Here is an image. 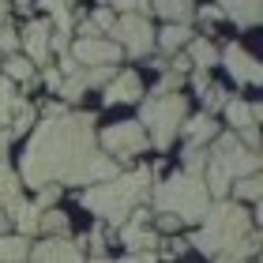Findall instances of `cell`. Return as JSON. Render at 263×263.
I'll use <instances>...</instances> for the list:
<instances>
[{"instance_id":"83f0119b","label":"cell","mask_w":263,"mask_h":263,"mask_svg":"<svg viewBox=\"0 0 263 263\" xmlns=\"http://www.w3.org/2000/svg\"><path fill=\"white\" fill-rule=\"evenodd\" d=\"M42 230L49 233V237H68V214L57 211V207L42 211Z\"/></svg>"},{"instance_id":"cb8c5ba5","label":"cell","mask_w":263,"mask_h":263,"mask_svg":"<svg viewBox=\"0 0 263 263\" xmlns=\"http://www.w3.org/2000/svg\"><path fill=\"white\" fill-rule=\"evenodd\" d=\"M15 199H23V181L15 170L0 165V207H11Z\"/></svg>"},{"instance_id":"9a60e30c","label":"cell","mask_w":263,"mask_h":263,"mask_svg":"<svg viewBox=\"0 0 263 263\" xmlns=\"http://www.w3.org/2000/svg\"><path fill=\"white\" fill-rule=\"evenodd\" d=\"M4 214H8L11 222H15V233H19V237H27V241H30L34 233H42V207H38V203L15 199L11 207H4Z\"/></svg>"},{"instance_id":"9c48e42d","label":"cell","mask_w":263,"mask_h":263,"mask_svg":"<svg viewBox=\"0 0 263 263\" xmlns=\"http://www.w3.org/2000/svg\"><path fill=\"white\" fill-rule=\"evenodd\" d=\"M68 53L76 57L79 68H117V61H121V49L109 38H76Z\"/></svg>"},{"instance_id":"52a82bcc","label":"cell","mask_w":263,"mask_h":263,"mask_svg":"<svg viewBox=\"0 0 263 263\" xmlns=\"http://www.w3.org/2000/svg\"><path fill=\"white\" fill-rule=\"evenodd\" d=\"M98 143L105 147V154H109L113 162H132L136 154H143L151 147V139H147V132H143L139 121H117V124H109L98 136Z\"/></svg>"},{"instance_id":"7a4b0ae2","label":"cell","mask_w":263,"mask_h":263,"mask_svg":"<svg viewBox=\"0 0 263 263\" xmlns=\"http://www.w3.org/2000/svg\"><path fill=\"white\" fill-rule=\"evenodd\" d=\"M151 181H154V170L151 165H136L128 173H117L113 181H102V184H90L79 192V203L87 211H94L102 222L109 226H124L128 214L143 207V199L151 196Z\"/></svg>"},{"instance_id":"d6a6232c","label":"cell","mask_w":263,"mask_h":263,"mask_svg":"<svg viewBox=\"0 0 263 263\" xmlns=\"http://www.w3.org/2000/svg\"><path fill=\"white\" fill-rule=\"evenodd\" d=\"M0 53H4V57L19 53V30H15V27H8V23L0 27Z\"/></svg>"},{"instance_id":"3957f363","label":"cell","mask_w":263,"mask_h":263,"mask_svg":"<svg viewBox=\"0 0 263 263\" xmlns=\"http://www.w3.org/2000/svg\"><path fill=\"white\" fill-rule=\"evenodd\" d=\"M256 230L252 211H245L237 199H214L207 207V218L199 222V230L192 233V241L203 256L218 259V256H237L245 245V237Z\"/></svg>"},{"instance_id":"f546056e","label":"cell","mask_w":263,"mask_h":263,"mask_svg":"<svg viewBox=\"0 0 263 263\" xmlns=\"http://www.w3.org/2000/svg\"><path fill=\"white\" fill-rule=\"evenodd\" d=\"M199 98H203V105H207V109H203V113H211V117H214L218 109H226V102H230V94H226V87H214V83H211V87L203 90Z\"/></svg>"},{"instance_id":"484cf974","label":"cell","mask_w":263,"mask_h":263,"mask_svg":"<svg viewBox=\"0 0 263 263\" xmlns=\"http://www.w3.org/2000/svg\"><path fill=\"white\" fill-rule=\"evenodd\" d=\"M42 8L49 11V27H57V34L71 30V11H68L64 0H42Z\"/></svg>"},{"instance_id":"8d00e7d4","label":"cell","mask_w":263,"mask_h":263,"mask_svg":"<svg viewBox=\"0 0 263 263\" xmlns=\"http://www.w3.org/2000/svg\"><path fill=\"white\" fill-rule=\"evenodd\" d=\"M196 15H199L203 23H218V19H226V15H222V8H214V4H203V8H196Z\"/></svg>"},{"instance_id":"44dd1931","label":"cell","mask_w":263,"mask_h":263,"mask_svg":"<svg viewBox=\"0 0 263 263\" xmlns=\"http://www.w3.org/2000/svg\"><path fill=\"white\" fill-rule=\"evenodd\" d=\"M188 61H192L196 71H211L214 64H218V45H214L211 38H192L188 42Z\"/></svg>"},{"instance_id":"5b68a950","label":"cell","mask_w":263,"mask_h":263,"mask_svg":"<svg viewBox=\"0 0 263 263\" xmlns=\"http://www.w3.org/2000/svg\"><path fill=\"white\" fill-rule=\"evenodd\" d=\"M252 173H259V154L245 151L237 132H218L207 147V170H203L211 199H230V184Z\"/></svg>"},{"instance_id":"60d3db41","label":"cell","mask_w":263,"mask_h":263,"mask_svg":"<svg viewBox=\"0 0 263 263\" xmlns=\"http://www.w3.org/2000/svg\"><path fill=\"white\" fill-rule=\"evenodd\" d=\"M11 139H15V136H11L8 128H0V165H4V154H8V147H11Z\"/></svg>"},{"instance_id":"d4e9b609","label":"cell","mask_w":263,"mask_h":263,"mask_svg":"<svg viewBox=\"0 0 263 263\" xmlns=\"http://www.w3.org/2000/svg\"><path fill=\"white\" fill-rule=\"evenodd\" d=\"M15 102H19V94H15V83H11V79L4 76V71H0V128H8V124H11Z\"/></svg>"},{"instance_id":"74e56055","label":"cell","mask_w":263,"mask_h":263,"mask_svg":"<svg viewBox=\"0 0 263 263\" xmlns=\"http://www.w3.org/2000/svg\"><path fill=\"white\" fill-rule=\"evenodd\" d=\"M45 87H49V90H61V83H64V76H61V71H57V68H45Z\"/></svg>"},{"instance_id":"7c38bea8","label":"cell","mask_w":263,"mask_h":263,"mask_svg":"<svg viewBox=\"0 0 263 263\" xmlns=\"http://www.w3.org/2000/svg\"><path fill=\"white\" fill-rule=\"evenodd\" d=\"M218 64H226V71L237 79V83H259V61L252 53H245L237 42H230L226 49H218Z\"/></svg>"},{"instance_id":"b9f144b4","label":"cell","mask_w":263,"mask_h":263,"mask_svg":"<svg viewBox=\"0 0 263 263\" xmlns=\"http://www.w3.org/2000/svg\"><path fill=\"white\" fill-rule=\"evenodd\" d=\"M132 11H136V15H147V11H151V0H132Z\"/></svg>"},{"instance_id":"ffe728a7","label":"cell","mask_w":263,"mask_h":263,"mask_svg":"<svg viewBox=\"0 0 263 263\" xmlns=\"http://www.w3.org/2000/svg\"><path fill=\"white\" fill-rule=\"evenodd\" d=\"M151 11H158L165 23H181V27H188V23L196 19L192 0H151Z\"/></svg>"},{"instance_id":"4dcf8cb0","label":"cell","mask_w":263,"mask_h":263,"mask_svg":"<svg viewBox=\"0 0 263 263\" xmlns=\"http://www.w3.org/2000/svg\"><path fill=\"white\" fill-rule=\"evenodd\" d=\"M181 87H184V76H181V71H170V68H165V76L158 79V87H154L151 94H181Z\"/></svg>"},{"instance_id":"d6986e66","label":"cell","mask_w":263,"mask_h":263,"mask_svg":"<svg viewBox=\"0 0 263 263\" xmlns=\"http://www.w3.org/2000/svg\"><path fill=\"white\" fill-rule=\"evenodd\" d=\"M214 8H222V15L233 19L237 27H256L259 23V0H214Z\"/></svg>"},{"instance_id":"7402d4cb","label":"cell","mask_w":263,"mask_h":263,"mask_svg":"<svg viewBox=\"0 0 263 263\" xmlns=\"http://www.w3.org/2000/svg\"><path fill=\"white\" fill-rule=\"evenodd\" d=\"M0 71H4V76H8L11 83H27V87H30L34 79H38V76H34V64H30L23 53H11L8 61L0 64Z\"/></svg>"},{"instance_id":"bcb514c9","label":"cell","mask_w":263,"mask_h":263,"mask_svg":"<svg viewBox=\"0 0 263 263\" xmlns=\"http://www.w3.org/2000/svg\"><path fill=\"white\" fill-rule=\"evenodd\" d=\"M4 230H8V214H4V207H0V237H4Z\"/></svg>"},{"instance_id":"30bf717a","label":"cell","mask_w":263,"mask_h":263,"mask_svg":"<svg viewBox=\"0 0 263 263\" xmlns=\"http://www.w3.org/2000/svg\"><path fill=\"white\" fill-rule=\"evenodd\" d=\"M27 263H87L83 259V248L68 237H45V241L30 245Z\"/></svg>"},{"instance_id":"ac0fdd59","label":"cell","mask_w":263,"mask_h":263,"mask_svg":"<svg viewBox=\"0 0 263 263\" xmlns=\"http://www.w3.org/2000/svg\"><path fill=\"white\" fill-rule=\"evenodd\" d=\"M226 121H230V128L233 132H241V128H252V124H259V117H263V105L259 102H241V98H230L226 102Z\"/></svg>"},{"instance_id":"603a6c76","label":"cell","mask_w":263,"mask_h":263,"mask_svg":"<svg viewBox=\"0 0 263 263\" xmlns=\"http://www.w3.org/2000/svg\"><path fill=\"white\" fill-rule=\"evenodd\" d=\"M27 256H30V241L27 237H19V233L0 237V263H27Z\"/></svg>"},{"instance_id":"836d02e7","label":"cell","mask_w":263,"mask_h":263,"mask_svg":"<svg viewBox=\"0 0 263 263\" xmlns=\"http://www.w3.org/2000/svg\"><path fill=\"white\" fill-rule=\"evenodd\" d=\"M61 196H64L61 184H45V188H38V199H34V203H38L42 211H49V207H57V199H61Z\"/></svg>"},{"instance_id":"4fadbf2b","label":"cell","mask_w":263,"mask_h":263,"mask_svg":"<svg viewBox=\"0 0 263 263\" xmlns=\"http://www.w3.org/2000/svg\"><path fill=\"white\" fill-rule=\"evenodd\" d=\"M139 94H143V83L136 71H117L102 87V105H132V102H139Z\"/></svg>"},{"instance_id":"8fae6325","label":"cell","mask_w":263,"mask_h":263,"mask_svg":"<svg viewBox=\"0 0 263 263\" xmlns=\"http://www.w3.org/2000/svg\"><path fill=\"white\" fill-rule=\"evenodd\" d=\"M49 19H30L27 27L19 30V49H27V61L30 64H45L49 61Z\"/></svg>"},{"instance_id":"1f68e13d","label":"cell","mask_w":263,"mask_h":263,"mask_svg":"<svg viewBox=\"0 0 263 263\" xmlns=\"http://www.w3.org/2000/svg\"><path fill=\"white\" fill-rule=\"evenodd\" d=\"M90 27L94 30H113L117 27V11H109V8H105V4H98V8H94V15H90Z\"/></svg>"},{"instance_id":"f35d334b","label":"cell","mask_w":263,"mask_h":263,"mask_svg":"<svg viewBox=\"0 0 263 263\" xmlns=\"http://www.w3.org/2000/svg\"><path fill=\"white\" fill-rule=\"evenodd\" d=\"M57 71H61V76H71V71H79L76 57H71V53H61V68H57Z\"/></svg>"},{"instance_id":"ab89813d","label":"cell","mask_w":263,"mask_h":263,"mask_svg":"<svg viewBox=\"0 0 263 263\" xmlns=\"http://www.w3.org/2000/svg\"><path fill=\"white\" fill-rule=\"evenodd\" d=\"M102 4L109 8V11H121V15H128V11H132V0H102Z\"/></svg>"},{"instance_id":"4316f807","label":"cell","mask_w":263,"mask_h":263,"mask_svg":"<svg viewBox=\"0 0 263 263\" xmlns=\"http://www.w3.org/2000/svg\"><path fill=\"white\" fill-rule=\"evenodd\" d=\"M230 199H248V203H256L259 199V173H252V177H241V181H233L230 184Z\"/></svg>"},{"instance_id":"ba28073f","label":"cell","mask_w":263,"mask_h":263,"mask_svg":"<svg viewBox=\"0 0 263 263\" xmlns=\"http://www.w3.org/2000/svg\"><path fill=\"white\" fill-rule=\"evenodd\" d=\"M109 34H117V38H113L117 49L128 53V57H136V61H143V57L154 53V27H151L147 15H136V11L117 15V27Z\"/></svg>"},{"instance_id":"7bdbcfd3","label":"cell","mask_w":263,"mask_h":263,"mask_svg":"<svg viewBox=\"0 0 263 263\" xmlns=\"http://www.w3.org/2000/svg\"><path fill=\"white\" fill-rule=\"evenodd\" d=\"M79 38H102V34L94 30V27H90V19H87V23H83V27H79Z\"/></svg>"},{"instance_id":"277c9868","label":"cell","mask_w":263,"mask_h":263,"mask_svg":"<svg viewBox=\"0 0 263 263\" xmlns=\"http://www.w3.org/2000/svg\"><path fill=\"white\" fill-rule=\"evenodd\" d=\"M151 203H154V214H173L181 226H199L207 218V207H211V192H207V181L203 173H173L165 177L162 184H151Z\"/></svg>"},{"instance_id":"2e32d148","label":"cell","mask_w":263,"mask_h":263,"mask_svg":"<svg viewBox=\"0 0 263 263\" xmlns=\"http://www.w3.org/2000/svg\"><path fill=\"white\" fill-rule=\"evenodd\" d=\"M196 34L192 27H181V23H165L162 30H154V49H162L165 57H177L181 49H188V42H192Z\"/></svg>"},{"instance_id":"ee69618b","label":"cell","mask_w":263,"mask_h":263,"mask_svg":"<svg viewBox=\"0 0 263 263\" xmlns=\"http://www.w3.org/2000/svg\"><path fill=\"white\" fill-rule=\"evenodd\" d=\"M15 8L23 11V15H30V11H34V4H30V0H15Z\"/></svg>"},{"instance_id":"f6af8a7d","label":"cell","mask_w":263,"mask_h":263,"mask_svg":"<svg viewBox=\"0 0 263 263\" xmlns=\"http://www.w3.org/2000/svg\"><path fill=\"white\" fill-rule=\"evenodd\" d=\"M214 263H248V259H237V256H218Z\"/></svg>"},{"instance_id":"e575fe53","label":"cell","mask_w":263,"mask_h":263,"mask_svg":"<svg viewBox=\"0 0 263 263\" xmlns=\"http://www.w3.org/2000/svg\"><path fill=\"white\" fill-rule=\"evenodd\" d=\"M83 245H90V252H94V256H105V230H90Z\"/></svg>"},{"instance_id":"e0dca14e","label":"cell","mask_w":263,"mask_h":263,"mask_svg":"<svg viewBox=\"0 0 263 263\" xmlns=\"http://www.w3.org/2000/svg\"><path fill=\"white\" fill-rule=\"evenodd\" d=\"M121 245L128 252H154L162 245V237L151 230V226H139V222H124L121 226Z\"/></svg>"},{"instance_id":"d590c367","label":"cell","mask_w":263,"mask_h":263,"mask_svg":"<svg viewBox=\"0 0 263 263\" xmlns=\"http://www.w3.org/2000/svg\"><path fill=\"white\" fill-rule=\"evenodd\" d=\"M113 263H158V252H128L124 259H113Z\"/></svg>"},{"instance_id":"6da1fadb","label":"cell","mask_w":263,"mask_h":263,"mask_svg":"<svg viewBox=\"0 0 263 263\" xmlns=\"http://www.w3.org/2000/svg\"><path fill=\"white\" fill-rule=\"evenodd\" d=\"M98 117L64 109L61 117H45L34 124L27 147L19 154V181L27 188L45 184H102L113 181L117 162L98 151Z\"/></svg>"},{"instance_id":"7dc6e473","label":"cell","mask_w":263,"mask_h":263,"mask_svg":"<svg viewBox=\"0 0 263 263\" xmlns=\"http://www.w3.org/2000/svg\"><path fill=\"white\" fill-rule=\"evenodd\" d=\"M87 263H113L109 256H94V259H87Z\"/></svg>"},{"instance_id":"f1b7e54d","label":"cell","mask_w":263,"mask_h":263,"mask_svg":"<svg viewBox=\"0 0 263 263\" xmlns=\"http://www.w3.org/2000/svg\"><path fill=\"white\" fill-rule=\"evenodd\" d=\"M83 90H87V76H83V68H79V71H71V76H64V83H61L57 94H61L64 102H76Z\"/></svg>"},{"instance_id":"5bb4252c","label":"cell","mask_w":263,"mask_h":263,"mask_svg":"<svg viewBox=\"0 0 263 263\" xmlns=\"http://www.w3.org/2000/svg\"><path fill=\"white\" fill-rule=\"evenodd\" d=\"M181 136H184V147H188V151H203V147H211V139H214V136H218V121H214L211 113L184 117Z\"/></svg>"},{"instance_id":"8992f818","label":"cell","mask_w":263,"mask_h":263,"mask_svg":"<svg viewBox=\"0 0 263 263\" xmlns=\"http://www.w3.org/2000/svg\"><path fill=\"white\" fill-rule=\"evenodd\" d=\"M184 117H188L184 94H147L139 105V124H147L143 132H147L151 147H158V151L173 147V139L181 136Z\"/></svg>"}]
</instances>
